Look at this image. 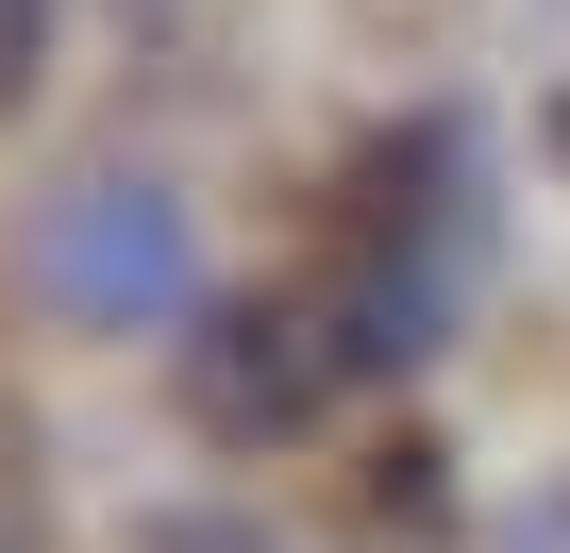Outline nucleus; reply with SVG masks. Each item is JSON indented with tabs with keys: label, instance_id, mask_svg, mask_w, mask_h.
<instances>
[{
	"label": "nucleus",
	"instance_id": "nucleus-2",
	"mask_svg": "<svg viewBox=\"0 0 570 553\" xmlns=\"http://www.w3.org/2000/svg\"><path fill=\"white\" fill-rule=\"evenodd\" d=\"M185 286H202V251H185V201L151 168H68L35 201V303L68 336H151Z\"/></svg>",
	"mask_w": 570,
	"mask_h": 553
},
{
	"label": "nucleus",
	"instance_id": "nucleus-1",
	"mask_svg": "<svg viewBox=\"0 0 570 553\" xmlns=\"http://www.w3.org/2000/svg\"><path fill=\"white\" fill-rule=\"evenodd\" d=\"M353 369H370V336H353L336 286H218L202 336H185V419L268 453V436H320Z\"/></svg>",
	"mask_w": 570,
	"mask_h": 553
},
{
	"label": "nucleus",
	"instance_id": "nucleus-3",
	"mask_svg": "<svg viewBox=\"0 0 570 553\" xmlns=\"http://www.w3.org/2000/svg\"><path fill=\"white\" fill-rule=\"evenodd\" d=\"M35 68H51V0H0V101H35Z\"/></svg>",
	"mask_w": 570,
	"mask_h": 553
},
{
	"label": "nucleus",
	"instance_id": "nucleus-4",
	"mask_svg": "<svg viewBox=\"0 0 570 553\" xmlns=\"http://www.w3.org/2000/svg\"><path fill=\"white\" fill-rule=\"evenodd\" d=\"M135 553H268V536H252V520H202V503H168V520H151Z\"/></svg>",
	"mask_w": 570,
	"mask_h": 553
}]
</instances>
